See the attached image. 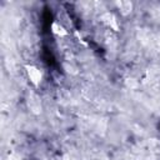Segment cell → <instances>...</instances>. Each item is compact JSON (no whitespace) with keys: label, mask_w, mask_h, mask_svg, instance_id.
Masks as SVG:
<instances>
[{"label":"cell","mask_w":160,"mask_h":160,"mask_svg":"<svg viewBox=\"0 0 160 160\" xmlns=\"http://www.w3.org/2000/svg\"><path fill=\"white\" fill-rule=\"evenodd\" d=\"M25 70H26V74L30 79V81L35 85V86H39L41 80H42V74L41 71L35 66V65H25Z\"/></svg>","instance_id":"6da1fadb"},{"label":"cell","mask_w":160,"mask_h":160,"mask_svg":"<svg viewBox=\"0 0 160 160\" xmlns=\"http://www.w3.org/2000/svg\"><path fill=\"white\" fill-rule=\"evenodd\" d=\"M100 19H101V21H102L106 26H109V28L112 29L114 31H119V22H118L116 18H115V15H114L112 12H110V11L104 12Z\"/></svg>","instance_id":"7a4b0ae2"},{"label":"cell","mask_w":160,"mask_h":160,"mask_svg":"<svg viewBox=\"0 0 160 160\" xmlns=\"http://www.w3.org/2000/svg\"><path fill=\"white\" fill-rule=\"evenodd\" d=\"M51 31H52L54 34L59 35V36H66V35H68V30H66L60 22H58V21H54V22L51 24Z\"/></svg>","instance_id":"3957f363"},{"label":"cell","mask_w":160,"mask_h":160,"mask_svg":"<svg viewBox=\"0 0 160 160\" xmlns=\"http://www.w3.org/2000/svg\"><path fill=\"white\" fill-rule=\"evenodd\" d=\"M116 6L119 8V10H121V12L124 15L131 12V10H132V2H130V1H118Z\"/></svg>","instance_id":"277c9868"},{"label":"cell","mask_w":160,"mask_h":160,"mask_svg":"<svg viewBox=\"0 0 160 160\" xmlns=\"http://www.w3.org/2000/svg\"><path fill=\"white\" fill-rule=\"evenodd\" d=\"M8 160H21V158H20L18 154L12 152V154H10V155L8 156Z\"/></svg>","instance_id":"5b68a950"},{"label":"cell","mask_w":160,"mask_h":160,"mask_svg":"<svg viewBox=\"0 0 160 160\" xmlns=\"http://www.w3.org/2000/svg\"><path fill=\"white\" fill-rule=\"evenodd\" d=\"M62 160H76L74 156H71V155H69V154H64L62 155Z\"/></svg>","instance_id":"8992f818"}]
</instances>
